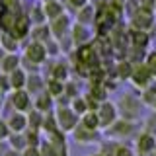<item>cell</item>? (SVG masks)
<instances>
[{
  "instance_id": "obj_5",
  "label": "cell",
  "mask_w": 156,
  "mask_h": 156,
  "mask_svg": "<svg viewBox=\"0 0 156 156\" xmlns=\"http://www.w3.org/2000/svg\"><path fill=\"white\" fill-rule=\"evenodd\" d=\"M115 105H117V111H119L121 119H129V121H135V117L139 115V111H140L139 101H135L129 94H123Z\"/></svg>"
},
{
  "instance_id": "obj_41",
  "label": "cell",
  "mask_w": 156,
  "mask_h": 156,
  "mask_svg": "<svg viewBox=\"0 0 156 156\" xmlns=\"http://www.w3.org/2000/svg\"><path fill=\"white\" fill-rule=\"evenodd\" d=\"M92 156H104V154H101V152H96V154H92Z\"/></svg>"
},
{
  "instance_id": "obj_21",
  "label": "cell",
  "mask_w": 156,
  "mask_h": 156,
  "mask_svg": "<svg viewBox=\"0 0 156 156\" xmlns=\"http://www.w3.org/2000/svg\"><path fill=\"white\" fill-rule=\"evenodd\" d=\"M45 90L57 100V98H61L62 94H65V82H62V80H57V78H47Z\"/></svg>"
},
{
  "instance_id": "obj_13",
  "label": "cell",
  "mask_w": 156,
  "mask_h": 156,
  "mask_svg": "<svg viewBox=\"0 0 156 156\" xmlns=\"http://www.w3.org/2000/svg\"><path fill=\"white\" fill-rule=\"evenodd\" d=\"M20 66H22V57H20L18 53H6V57H4L2 62H0V72L10 74V72L18 70Z\"/></svg>"
},
{
  "instance_id": "obj_17",
  "label": "cell",
  "mask_w": 156,
  "mask_h": 156,
  "mask_svg": "<svg viewBox=\"0 0 156 156\" xmlns=\"http://www.w3.org/2000/svg\"><path fill=\"white\" fill-rule=\"evenodd\" d=\"M6 143L10 148H14V150H18V152H22V150H26L27 148V136L26 133H10V136L6 139Z\"/></svg>"
},
{
  "instance_id": "obj_12",
  "label": "cell",
  "mask_w": 156,
  "mask_h": 156,
  "mask_svg": "<svg viewBox=\"0 0 156 156\" xmlns=\"http://www.w3.org/2000/svg\"><path fill=\"white\" fill-rule=\"evenodd\" d=\"M68 76H70V66H68L66 62L58 61V62H51V66H49V74L45 78H57V80L66 82Z\"/></svg>"
},
{
  "instance_id": "obj_37",
  "label": "cell",
  "mask_w": 156,
  "mask_h": 156,
  "mask_svg": "<svg viewBox=\"0 0 156 156\" xmlns=\"http://www.w3.org/2000/svg\"><path fill=\"white\" fill-rule=\"evenodd\" d=\"M68 2L72 4V6H78V8H82L86 4V0H68Z\"/></svg>"
},
{
  "instance_id": "obj_31",
  "label": "cell",
  "mask_w": 156,
  "mask_h": 156,
  "mask_svg": "<svg viewBox=\"0 0 156 156\" xmlns=\"http://www.w3.org/2000/svg\"><path fill=\"white\" fill-rule=\"evenodd\" d=\"M133 43H135V47L143 49L146 43H148V37H146L143 31H136V33H133Z\"/></svg>"
},
{
  "instance_id": "obj_32",
  "label": "cell",
  "mask_w": 156,
  "mask_h": 156,
  "mask_svg": "<svg viewBox=\"0 0 156 156\" xmlns=\"http://www.w3.org/2000/svg\"><path fill=\"white\" fill-rule=\"evenodd\" d=\"M0 90H2L4 94H10V92H12L10 76H8V74H4V72H0Z\"/></svg>"
},
{
  "instance_id": "obj_6",
  "label": "cell",
  "mask_w": 156,
  "mask_h": 156,
  "mask_svg": "<svg viewBox=\"0 0 156 156\" xmlns=\"http://www.w3.org/2000/svg\"><path fill=\"white\" fill-rule=\"evenodd\" d=\"M70 135H72V139H74V143L76 144H82V146L96 144V143H100V140H101V133H100V131L88 129V127L80 125V123L76 125V129L72 131Z\"/></svg>"
},
{
  "instance_id": "obj_38",
  "label": "cell",
  "mask_w": 156,
  "mask_h": 156,
  "mask_svg": "<svg viewBox=\"0 0 156 156\" xmlns=\"http://www.w3.org/2000/svg\"><path fill=\"white\" fill-rule=\"evenodd\" d=\"M4 57H6V51H4L2 45H0V62H2V58H4Z\"/></svg>"
},
{
  "instance_id": "obj_4",
  "label": "cell",
  "mask_w": 156,
  "mask_h": 156,
  "mask_svg": "<svg viewBox=\"0 0 156 156\" xmlns=\"http://www.w3.org/2000/svg\"><path fill=\"white\" fill-rule=\"evenodd\" d=\"M8 101L12 104L14 111H20V113H29V111L33 109V96L29 94L26 88H22V90H14V92H10Z\"/></svg>"
},
{
  "instance_id": "obj_24",
  "label": "cell",
  "mask_w": 156,
  "mask_h": 156,
  "mask_svg": "<svg viewBox=\"0 0 156 156\" xmlns=\"http://www.w3.org/2000/svg\"><path fill=\"white\" fill-rule=\"evenodd\" d=\"M143 104H146V105L152 107V109H156V82H150V84L143 90Z\"/></svg>"
},
{
  "instance_id": "obj_39",
  "label": "cell",
  "mask_w": 156,
  "mask_h": 156,
  "mask_svg": "<svg viewBox=\"0 0 156 156\" xmlns=\"http://www.w3.org/2000/svg\"><path fill=\"white\" fill-rule=\"evenodd\" d=\"M4 125V117H2V113H0V127Z\"/></svg>"
},
{
  "instance_id": "obj_15",
  "label": "cell",
  "mask_w": 156,
  "mask_h": 156,
  "mask_svg": "<svg viewBox=\"0 0 156 156\" xmlns=\"http://www.w3.org/2000/svg\"><path fill=\"white\" fill-rule=\"evenodd\" d=\"M136 148H139L140 154H148V152H152V150H156V139H154V135L143 133L139 139H136Z\"/></svg>"
},
{
  "instance_id": "obj_28",
  "label": "cell",
  "mask_w": 156,
  "mask_h": 156,
  "mask_svg": "<svg viewBox=\"0 0 156 156\" xmlns=\"http://www.w3.org/2000/svg\"><path fill=\"white\" fill-rule=\"evenodd\" d=\"M49 39H51V29L49 27H37L35 31H33V41H39V43H47Z\"/></svg>"
},
{
  "instance_id": "obj_36",
  "label": "cell",
  "mask_w": 156,
  "mask_h": 156,
  "mask_svg": "<svg viewBox=\"0 0 156 156\" xmlns=\"http://www.w3.org/2000/svg\"><path fill=\"white\" fill-rule=\"evenodd\" d=\"M0 156H22V152H18V150H14V148H10V146H8V148L6 150H0Z\"/></svg>"
},
{
  "instance_id": "obj_8",
  "label": "cell",
  "mask_w": 156,
  "mask_h": 156,
  "mask_svg": "<svg viewBox=\"0 0 156 156\" xmlns=\"http://www.w3.org/2000/svg\"><path fill=\"white\" fill-rule=\"evenodd\" d=\"M131 82H133L136 88L144 90V88L152 82V74L148 72V68H146L144 65H135L133 72H131Z\"/></svg>"
},
{
  "instance_id": "obj_23",
  "label": "cell",
  "mask_w": 156,
  "mask_h": 156,
  "mask_svg": "<svg viewBox=\"0 0 156 156\" xmlns=\"http://www.w3.org/2000/svg\"><path fill=\"white\" fill-rule=\"evenodd\" d=\"M80 125L88 127V129H94V131H100V119H98V113L96 111H86L84 115L80 117Z\"/></svg>"
},
{
  "instance_id": "obj_40",
  "label": "cell",
  "mask_w": 156,
  "mask_h": 156,
  "mask_svg": "<svg viewBox=\"0 0 156 156\" xmlns=\"http://www.w3.org/2000/svg\"><path fill=\"white\" fill-rule=\"evenodd\" d=\"M2 98H4V92H2V90H0V101H2Z\"/></svg>"
},
{
  "instance_id": "obj_9",
  "label": "cell",
  "mask_w": 156,
  "mask_h": 156,
  "mask_svg": "<svg viewBox=\"0 0 156 156\" xmlns=\"http://www.w3.org/2000/svg\"><path fill=\"white\" fill-rule=\"evenodd\" d=\"M45 86H47V78L41 74V72H27V84H26V90L35 98L37 94L45 92Z\"/></svg>"
},
{
  "instance_id": "obj_2",
  "label": "cell",
  "mask_w": 156,
  "mask_h": 156,
  "mask_svg": "<svg viewBox=\"0 0 156 156\" xmlns=\"http://www.w3.org/2000/svg\"><path fill=\"white\" fill-rule=\"evenodd\" d=\"M55 117H57V123H58V129L62 133H72L76 129V125L80 123V117L74 113L70 105H55Z\"/></svg>"
},
{
  "instance_id": "obj_33",
  "label": "cell",
  "mask_w": 156,
  "mask_h": 156,
  "mask_svg": "<svg viewBox=\"0 0 156 156\" xmlns=\"http://www.w3.org/2000/svg\"><path fill=\"white\" fill-rule=\"evenodd\" d=\"M113 156H135V154H133V150H131L129 146H121V144H119Z\"/></svg>"
},
{
  "instance_id": "obj_26",
  "label": "cell",
  "mask_w": 156,
  "mask_h": 156,
  "mask_svg": "<svg viewBox=\"0 0 156 156\" xmlns=\"http://www.w3.org/2000/svg\"><path fill=\"white\" fill-rule=\"evenodd\" d=\"M133 23H135L136 27L144 29V27H150V23H152V18H150V14H148V12H139V14L135 16Z\"/></svg>"
},
{
  "instance_id": "obj_34",
  "label": "cell",
  "mask_w": 156,
  "mask_h": 156,
  "mask_svg": "<svg viewBox=\"0 0 156 156\" xmlns=\"http://www.w3.org/2000/svg\"><path fill=\"white\" fill-rule=\"evenodd\" d=\"M22 156H41L39 146H27L26 150H22Z\"/></svg>"
},
{
  "instance_id": "obj_19",
  "label": "cell",
  "mask_w": 156,
  "mask_h": 156,
  "mask_svg": "<svg viewBox=\"0 0 156 156\" xmlns=\"http://www.w3.org/2000/svg\"><path fill=\"white\" fill-rule=\"evenodd\" d=\"M29 33V20L26 16H18L16 23H14V29H12V35L16 39H23Z\"/></svg>"
},
{
  "instance_id": "obj_27",
  "label": "cell",
  "mask_w": 156,
  "mask_h": 156,
  "mask_svg": "<svg viewBox=\"0 0 156 156\" xmlns=\"http://www.w3.org/2000/svg\"><path fill=\"white\" fill-rule=\"evenodd\" d=\"M45 16H47L49 20H57L58 16H62L61 4H57V2H47V6H45Z\"/></svg>"
},
{
  "instance_id": "obj_30",
  "label": "cell",
  "mask_w": 156,
  "mask_h": 156,
  "mask_svg": "<svg viewBox=\"0 0 156 156\" xmlns=\"http://www.w3.org/2000/svg\"><path fill=\"white\" fill-rule=\"evenodd\" d=\"M144 66L148 68V72L152 74V78H156V51H152V53H148V55H146Z\"/></svg>"
},
{
  "instance_id": "obj_35",
  "label": "cell",
  "mask_w": 156,
  "mask_h": 156,
  "mask_svg": "<svg viewBox=\"0 0 156 156\" xmlns=\"http://www.w3.org/2000/svg\"><path fill=\"white\" fill-rule=\"evenodd\" d=\"M82 10H84V12H80V16H78V20H80V22L86 26V23H88V20L92 18V10H90V8H82Z\"/></svg>"
},
{
  "instance_id": "obj_1",
  "label": "cell",
  "mask_w": 156,
  "mask_h": 156,
  "mask_svg": "<svg viewBox=\"0 0 156 156\" xmlns=\"http://www.w3.org/2000/svg\"><path fill=\"white\" fill-rule=\"evenodd\" d=\"M39 150H41V156H70V152H68V140L62 131L43 135Z\"/></svg>"
},
{
  "instance_id": "obj_42",
  "label": "cell",
  "mask_w": 156,
  "mask_h": 156,
  "mask_svg": "<svg viewBox=\"0 0 156 156\" xmlns=\"http://www.w3.org/2000/svg\"><path fill=\"white\" fill-rule=\"evenodd\" d=\"M0 37H2V29H0Z\"/></svg>"
},
{
  "instance_id": "obj_18",
  "label": "cell",
  "mask_w": 156,
  "mask_h": 156,
  "mask_svg": "<svg viewBox=\"0 0 156 156\" xmlns=\"http://www.w3.org/2000/svg\"><path fill=\"white\" fill-rule=\"evenodd\" d=\"M10 84H12V92L14 90H22V88H26L27 84V72L23 70L22 66L18 68V70H14V72H10Z\"/></svg>"
},
{
  "instance_id": "obj_25",
  "label": "cell",
  "mask_w": 156,
  "mask_h": 156,
  "mask_svg": "<svg viewBox=\"0 0 156 156\" xmlns=\"http://www.w3.org/2000/svg\"><path fill=\"white\" fill-rule=\"evenodd\" d=\"M70 107L74 109V113H76L78 117H82V115L86 113V111H90V107H88V101H86V98L82 96V94H80V96H76L74 100L70 101Z\"/></svg>"
},
{
  "instance_id": "obj_10",
  "label": "cell",
  "mask_w": 156,
  "mask_h": 156,
  "mask_svg": "<svg viewBox=\"0 0 156 156\" xmlns=\"http://www.w3.org/2000/svg\"><path fill=\"white\" fill-rule=\"evenodd\" d=\"M4 121H6L10 133H26L27 131V113L14 111V113H10Z\"/></svg>"
},
{
  "instance_id": "obj_22",
  "label": "cell",
  "mask_w": 156,
  "mask_h": 156,
  "mask_svg": "<svg viewBox=\"0 0 156 156\" xmlns=\"http://www.w3.org/2000/svg\"><path fill=\"white\" fill-rule=\"evenodd\" d=\"M0 45L6 53H16L18 47H20V39H16L12 35V33H2V37H0Z\"/></svg>"
},
{
  "instance_id": "obj_7",
  "label": "cell",
  "mask_w": 156,
  "mask_h": 156,
  "mask_svg": "<svg viewBox=\"0 0 156 156\" xmlns=\"http://www.w3.org/2000/svg\"><path fill=\"white\" fill-rule=\"evenodd\" d=\"M23 57L27 61L35 62L37 66H43L47 62V49H45V43H39V41H31L29 45H26V51H23Z\"/></svg>"
},
{
  "instance_id": "obj_29",
  "label": "cell",
  "mask_w": 156,
  "mask_h": 156,
  "mask_svg": "<svg viewBox=\"0 0 156 156\" xmlns=\"http://www.w3.org/2000/svg\"><path fill=\"white\" fill-rule=\"evenodd\" d=\"M131 72H133V66L129 65V61H121L119 65H117V76H119L121 80L131 78Z\"/></svg>"
},
{
  "instance_id": "obj_14",
  "label": "cell",
  "mask_w": 156,
  "mask_h": 156,
  "mask_svg": "<svg viewBox=\"0 0 156 156\" xmlns=\"http://www.w3.org/2000/svg\"><path fill=\"white\" fill-rule=\"evenodd\" d=\"M49 29H51V35L55 39H62L66 35V31H68V18L66 16H58L57 20H51Z\"/></svg>"
},
{
  "instance_id": "obj_20",
  "label": "cell",
  "mask_w": 156,
  "mask_h": 156,
  "mask_svg": "<svg viewBox=\"0 0 156 156\" xmlns=\"http://www.w3.org/2000/svg\"><path fill=\"white\" fill-rule=\"evenodd\" d=\"M43 119H45V113H41L39 109H35V107H33V109L27 113V129H31V131H41Z\"/></svg>"
},
{
  "instance_id": "obj_16",
  "label": "cell",
  "mask_w": 156,
  "mask_h": 156,
  "mask_svg": "<svg viewBox=\"0 0 156 156\" xmlns=\"http://www.w3.org/2000/svg\"><path fill=\"white\" fill-rule=\"evenodd\" d=\"M90 37H92V33L88 31V27L84 26V23H76V26L72 27V41H74L78 47H80V45H88Z\"/></svg>"
},
{
  "instance_id": "obj_3",
  "label": "cell",
  "mask_w": 156,
  "mask_h": 156,
  "mask_svg": "<svg viewBox=\"0 0 156 156\" xmlns=\"http://www.w3.org/2000/svg\"><path fill=\"white\" fill-rule=\"evenodd\" d=\"M96 113H98V119H100V127H101V129H109V127L119 119L117 105L113 104V101H109V100L101 101V104L98 105Z\"/></svg>"
},
{
  "instance_id": "obj_11",
  "label": "cell",
  "mask_w": 156,
  "mask_h": 156,
  "mask_svg": "<svg viewBox=\"0 0 156 156\" xmlns=\"http://www.w3.org/2000/svg\"><path fill=\"white\" fill-rule=\"evenodd\" d=\"M33 107L39 109L41 113H49V111L55 109V98L45 90V92H41V94H37L33 98Z\"/></svg>"
}]
</instances>
